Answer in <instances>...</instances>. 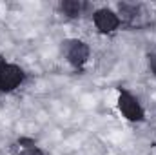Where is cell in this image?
I'll use <instances>...</instances> for the list:
<instances>
[{"label": "cell", "instance_id": "obj_1", "mask_svg": "<svg viewBox=\"0 0 156 155\" xmlns=\"http://www.w3.org/2000/svg\"><path fill=\"white\" fill-rule=\"evenodd\" d=\"M22 80H24V71L18 66L0 60V89L2 91H13Z\"/></svg>", "mask_w": 156, "mask_h": 155}, {"label": "cell", "instance_id": "obj_2", "mask_svg": "<svg viewBox=\"0 0 156 155\" xmlns=\"http://www.w3.org/2000/svg\"><path fill=\"white\" fill-rule=\"evenodd\" d=\"M118 108L123 113L125 119L129 120H142L144 119V110L140 106V102L127 91H122L118 97Z\"/></svg>", "mask_w": 156, "mask_h": 155}, {"label": "cell", "instance_id": "obj_3", "mask_svg": "<svg viewBox=\"0 0 156 155\" xmlns=\"http://www.w3.org/2000/svg\"><path fill=\"white\" fill-rule=\"evenodd\" d=\"M66 57L75 68H80L89 59V47L80 40H69L66 46Z\"/></svg>", "mask_w": 156, "mask_h": 155}, {"label": "cell", "instance_id": "obj_4", "mask_svg": "<svg viewBox=\"0 0 156 155\" xmlns=\"http://www.w3.org/2000/svg\"><path fill=\"white\" fill-rule=\"evenodd\" d=\"M120 24L116 13H113L111 9H100L94 13V26L102 31V33H111L115 31Z\"/></svg>", "mask_w": 156, "mask_h": 155}, {"label": "cell", "instance_id": "obj_5", "mask_svg": "<svg viewBox=\"0 0 156 155\" xmlns=\"http://www.w3.org/2000/svg\"><path fill=\"white\" fill-rule=\"evenodd\" d=\"M60 9L64 11V15H67V17H78L80 13H82V9H83V4L82 2H76V0H64L62 4H60Z\"/></svg>", "mask_w": 156, "mask_h": 155}, {"label": "cell", "instance_id": "obj_6", "mask_svg": "<svg viewBox=\"0 0 156 155\" xmlns=\"http://www.w3.org/2000/svg\"><path fill=\"white\" fill-rule=\"evenodd\" d=\"M118 9H120L122 20H133L138 15V6H134V4H120Z\"/></svg>", "mask_w": 156, "mask_h": 155}, {"label": "cell", "instance_id": "obj_7", "mask_svg": "<svg viewBox=\"0 0 156 155\" xmlns=\"http://www.w3.org/2000/svg\"><path fill=\"white\" fill-rule=\"evenodd\" d=\"M18 155H44L40 152V148L37 144H33V142H20V148H18Z\"/></svg>", "mask_w": 156, "mask_h": 155}, {"label": "cell", "instance_id": "obj_8", "mask_svg": "<svg viewBox=\"0 0 156 155\" xmlns=\"http://www.w3.org/2000/svg\"><path fill=\"white\" fill-rule=\"evenodd\" d=\"M149 64H151V70H153V73L156 75V51L149 57Z\"/></svg>", "mask_w": 156, "mask_h": 155}]
</instances>
